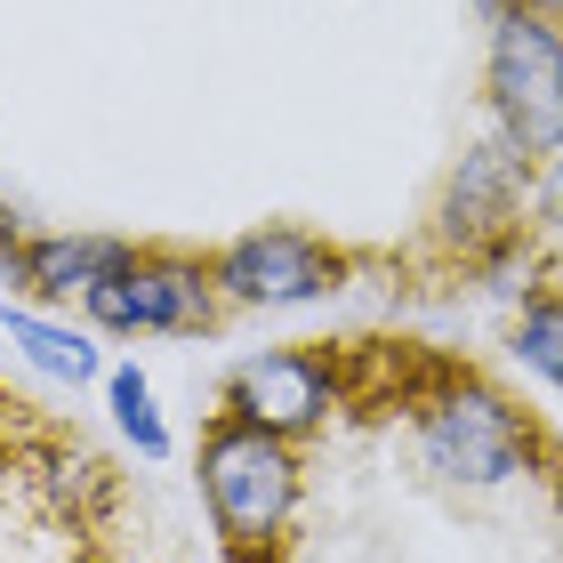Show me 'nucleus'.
<instances>
[{
    "mask_svg": "<svg viewBox=\"0 0 563 563\" xmlns=\"http://www.w3.org/2000/svg\"><path fill=\"white\" fill-rule=\"evenodd\" d=\"M402 411H411L419 467L459 483V492H499V483H516V475L540 467V434H531V419L492 387V378H475V371H427L419 387L402 395Z\"/></svg>",
    "mask_w": 563,
    "mask_h": 563,
    "instance_id": "1",
    "label": "nucleus"
},
{
    "mask_svg": "<svg viewBox=\"0 0 563 563\" xmlns=\"http://www.w3.org/2000/svg\"><path fill=\"white\" fill-rule=\"evenodd\" d=\"M194 475H201V507H210L218 540L242 563L282 548V531L298 516V492H306L298 443H282L266 427H242V419H218L201 434V467Z\"/></svg>",
    "mask_w": 563,
    "mask_h": 563,
    "instance_id": "2",
    "label": "nucleus"
},
{
    "mask_svg": "<svg viewBox=\"0 0 563 563\" xmlns=\"http://www.w3.org/2000/svg\"><path fill=\"white\" fill-rule=\"evenodd\" d=\"M483 106H492V130L548 162L563 145V16L548 0L531 9L492 16V48H483Z\"/></svg>",
    "mask_w": 563,
    "mask_h": 563,
    "instance_id": "3",
    "label": "nucleus"
},
{
    "mask_svg": "<svg viewBox=\"0 0 563 563\" xmlns=\"http://www.w3.org/2000/svg\"><path fill=\"white\" fill-rule=\"evenodd\" d=\"M218 314L225 298L210 282V258H186V250H130V266L81 290V322L97 339H201L218 330Z\"/></svg>",
    "mask_w": 563,
    "mask_h": 563,
    "instance_id": "4",
    "label": "nucleus"
},
{
    "mask_svg": "<svg viewBox=\"0 0 563 563\" xmlns=\"http://www.w3.org/2000/svg\"><path fill=\"white\" fill-rule=\"evenodd\" d=\"M531 177H540V162L516 153L499 130L475 137L451 162L443 194H434V250H451V258H483V250L531 234Z\"/></svg>",
    "mask_w": 563,
    "mask_h": 563,
    "instance_id": "5",
    "label": "nucleus"
},
{
    "mask_svg": "<svg viewBox=\"0 0 563 563\" xmlns=\"http://www.w3.org/2000/svg\"><path fill=\"white\" fill-rule=\"evenodd\" d=\"M339 402H346V371L314 346H258V354H242V363L225 371V419L266 427L282 443L322 434L339 419Z\"/></svg>",
    "mask_w": 563,
    "mask_h": 563,
    "instance_id": "6",
    "label": "nucleus"
},
{
    "mask_svg": "<svg viewBox=\"0 0 563 563\" xmlns=\"http://www.w3.org/2000/svg\"><path fill=\"white\" fill-rule=\"evenodd\" d=\"M210 282L225 306H314L346 290V258L306 225H250L210 258Z\"/></svg>",
    "mask_w": 563,
    "mask_h": 563,
    "instance_id": "7",
    "label": "nucleus"
},
{
    "mask_svg": "<svg viewBox=\"0 0 563 563\" xmlns=\"http://www.w3.org/2000/svg\"><path fill=\"white\" fill-rule=\"evenodd\" d=\"M137 242L121 234H24V298L41 306H81V290H97L113 266H130Z\"/></svg>",
    "mask_w": 563,
    "mask_h": 563,
    "instance_id": "8",
    "label": "nucleus"
},
{
    "mask_svg": "<svg viewBox=\"0 0 563 563\" xmlns=\"http://www.w3.org/2000/svg\"><path fill=\"white\" fill-rule=\"evenodd\" d=\"M0 330H9V346L33 363L41 378H57V387H89V378H106V346H97V330H73L57 314H41V306H9L0 298Z\"/></svg>",
    "mask_w": 563,
    "mask_h": 563,
    "instance_id": "9",
    "label": "nucleus"
},
{
    "mask_svg": "<svg viewBox=\"0 0 563 563\" xmlns=\"http://www.w3.org/2000/svg\"><path fill=\"white\" fill-rule=\"evenodd\" d=\"M106 402H113V427L137 443V459L162 467V459L177 451V434H169V419H162V395H153V378H145L137 363H113V371H106Z\"/></svg>",
    "mask_w": 563,
    "mask_h": 563,
    "instance_id": "10",
    "label": "nucleus"
},
{
    "mask_svg": "<svg viewBox=\"0 0 563 563\" xmlns=\"http://www.w3.org/2000/svg\"><path fill=\"white\" fill-rule=\"evenodd\" d=\"M507 354L540 378V387L563 395V290H540L516 306V322H507Z\"/></svg>",
    "mask_w": 563,
    "mask_h": 563,
    "instance_id": "11",
    "label": "nucleus"
},
{
    "mask_svg": "<svg viewBox=\"0 0 563 563\" xmlns=\"http://www.w3.org/2000/svg\"><path fill=\"white\" fill-rule=\"evenodd\" d=\"M475 266V290L483 298H499V306H523V298H540V250H531L523 234L516 242H499V250H483Z\"/></svg>",
    "mask_w": 563,
    "mask_h": 563,
    "instance_id": "12",
    "label": "nucleus"
},
{
    "mask_svg": "<svg viewBox=\"0 0 563 563\" xmlns=\"http://www.w3.org/2000/svg\"><path fill=\"white\" fill-rule=\"evenodd\" d=\"M531 234L563 242V145L540 162V177H531Z\"/></svg>",
    "mask_w": 563,
    "mask_h": 563,
    "instance_id": "13",
    "label": "nucleus"
},
{
    "mask_svg": "<svg viewBox=\"0 0 563 563\" xmlns=\"http://www.w3.org/2000/svg\"><path fill=\"white\" fill-rule=\"evenodd\" d=\"M0 282H9V290H24V225L0 210Z\"/></svg>",
    "mask_w": 563,
    "mask_h": 563,
    "instance_id": "14",
    "label": "nucleus"
},
{
    "mask_svg": "<svg viewBox=\"0 0 563 563\" xmlns=\"http://www.w3.org/2000/svg\"><path fill=\"white\" fill-rule=\"evenodd\" d=\"M483 16H507V9H531V0H475Z\"/></svg>",
    "mask_w": 563,
    "mask_h": 563,
    "instance_id": "15",
    "label": "nucleus"
}]
</instances>
